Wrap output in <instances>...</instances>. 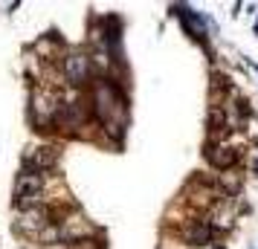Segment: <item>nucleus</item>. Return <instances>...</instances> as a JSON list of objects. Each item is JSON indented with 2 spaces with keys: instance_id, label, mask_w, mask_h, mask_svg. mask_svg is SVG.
Wrapping results in <instances>:
<instances>
[{
  "instance_id": "obj_4",
  "label": "nucleus",
  "mask_w": 258,
  "mask_h": 249,
  "mask_svg": "<svg viewBox=\"0 0 258 249\" xmlns=\"http://www.w3.org/2000/svg\"><path fill=\"white\" fill-rule=\"evenodd\" d=\"M49 223V209L47 206H32V209H26L24 214H21V223H18V232H41L44 226Z\"/></svg>"
},
{
  "instance_id": "obj_3",
  "label": "nucleus",
  "mask_w": 258,
  "mask_h": 249,
  "mask_svg": "<svg viewBox=\"0 0 258 249\" xmlns=\"http://www.w3.org/2000/svg\"><path fill=\"white\" fill-rule=\"evenodd\" d=\"M58 162V148H52V145H41L35 148L29 159H26V171H32V174H41V171H49V168Z\"/></svg>"
},
{
  "instance_id": "obj_2",
  "label": "nucleus",
  "mask_w": 258,
  "mask_h": 249,
  "mask_svg": "<svg viewBox=\"0 0 258 249\" xmlns=\"http://www.w3.org/2000/svg\"><path fill=\"white\" fill-rule=\"evenodd\" d=\"M90 58L84 55V52H73V55H67L64 58V75H67V81L73 84V87H82V84H87V78H90Z\"/></svg>"
},
{
  "instance_id": "obj_5",
  "label": "nucleus",
  "mask_w": 258,
  "mask_h": 249,
  "mask_svg": "<svg viewBox=\"0 0 258 249\" xmlns=\"http://www.w3.org/2000/svg\"><path fill=\"white\" fill-rule=\"evenodd\" d=\"M206 159H209L215 168L226 171V168H232V165H235V159H238V151H235L232 145H215V148H209V151H206Z\"/></svg>"
},
{
  "instance_id": "obj_6",
  "label": "nucleus",
  "mask_w": 258,
  "mask_h": 249,
  "mask_svg": "<svg viewBox=\"0 0 258 249\" xmlns=\"http://www.w3.org/2000/svg\"><path fill=\"white\" fill-rule=\"evenodd\" d=\"M186 246H209L212 243V226L209 223H188L183 229Z\"/></svg>"
},
{
  "instance_id": "obj_1",
  "label": "nucleus",
  "mask_w": 258,
  "mask_h": 249,
  "mask_svg": "<svg viewBox=\"0 0 258 249\" xmlns=\"http://www.w3.org/2000/svg\"><path fill=\"white\" fill-rule=\"evenodd\" d=\"M41 194H44V177L41 174H32V171H24L18 177V183H15V206L21 212H26V209L38 206Z\"/></svg>"
},
{
  "instance_id": "obj_7",
  "label": "nucleus",
  "mask_w": 258,
  "mask_h": 249,
  "mask_svg": "<svg viewBox=\"0 0 258 249\" xmlns=\"http://www.w3.org/2000/svg\"><path fill=\"white\" fill-rule=\"evenodd\" d=\"M223 125H226L223 110H221V107H212V110H209V128H212V131H223Z\"/></svg>"
}]
</instances>
